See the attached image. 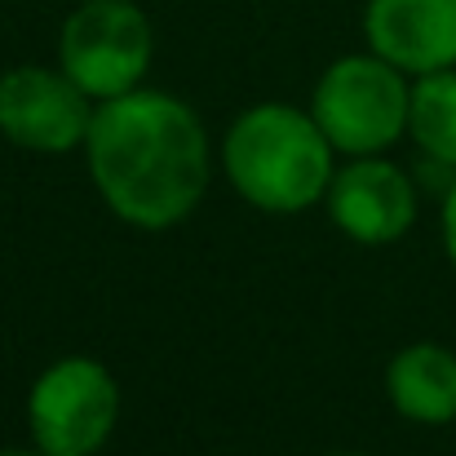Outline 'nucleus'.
Returning a JSON list of instances; mask_svg holds the SVG:
<instances>
[{
	"instance_id": "nucleus-1",
	"label": "nucleus",
	"mask_w": 456,
	"mask_h": 456,
	"mask_svg": "<svg viewBox=\"0 0 456 456\" xmlns=\"http://www.w3.org/2000/svg\"><path fill=\"white\" fill-rule=\"evenodd\" d=\"M85 155L107 208L142 231L177 226L208 191V134L173 94L134 89L98 102Z\"/></svg>"
},
{
	"instance_id": "nucleus-2",
	"label": "nucleus",
	"mask_w": 456,
	"mask_h": 456,
	"mask_svg": "<svg viewBox=\"0 0 456 456\" xmlns=\"http://www.w3.org/2000/svg\"><path fill=\"white\" fill-rule=\"evenodd\" d=\"M222 164L231 186L266 213H305L328 195L332 142L310 111L262 102L244 111L222 142Z\"/></svg>"
},
{
	"instance_id": "nucleus-3",
	"label": "nucleus",
	"mask_w": 456,
	"mask_h": 456,
	"mask_svg": "<svg viewBox=\"0 0 456 456\" xmlns=\"http://www.w3.org/2000/svg\"><path fill=\"white\" fill-rule=\"evenodd\" d=\"M408 98L403 71L377 53L337 58L314 85L310 116L332 142V151L377 155L408 134Z\"/></svg>"
},
{
	"instance_id": "nucleus-4",
	"label": "nucleus",
	"mask_w": 456,
	"mask_h": 456,
	"mask_svg": "<svg viewBox=\"0 0 456 456\" xmlns=\"http://www.w3.org/2000/svg\"><path fill=\"white\" fill-rule=\"evenodd\" d=\"M151 49V22L134 0H85L67 13L58 36L62 71L94 102H111L120 94L142 89Z\"/></svg>"
},
{
	"instance_id": "nucleus-5",
	"label": "nucleus",
	"mask_w": 456,
	"mask_h": 456,
	"mask_svg": "<svg viewBox=\"0 0 456 456\" xmlns=\"http://www.w3.org/2000/svg\"><path fill=\"white\" fill-rule=\"evenodd\" d=\"M120 421V386L98 359H58L27 399V426L45 456H94Z\"/></svg>"
},
{
	"instance_id": "nucleus-6",
	"label": "nucleus",
	"mask_w": 456,
	"mask_h": 456,
	"mask_svg": "<svg viewBox=\"0 0 456 456\" xmlns=\"http://www.w3.org/2000/svg\"><path fill=\"white\" fill-rule=\"evenodd\" d=\"M94 98L58 67H13L0 76V134L27 151L62 155L85 142Z\"/></svg>"
},
{
	"instance_id": "nucleus-7",
	"label": "nucleus",
	"mask_w": 456,
	"mask_h": 456,
	"mask_svg": "<svg viewBox=\"0 0 456 456\" xmlns=\"http://www.w3.org/2000/svg\"><path fill=\"white\" fill-rule=\"evenodd\" d=\"M328 213L354 244H395L417 222V191L408 173L381 155H354L328 182Z\"/></svg>"
},
{
	"instance_id": "nucleus-8",
	"label": "nucleus",
	"mask_w": 456,
	"mask_h": 456,
	"mask_svg": "<svg viewBox=\"0 0 456 456\" xmlns=\"http://www.w3.org/2000/svg\"><path fill=\"white\" fill-rule=\"evenodd\" d=\"M363 36L403 76L456 67V0H368Z\"/></svg>"
},
{
	"instance_id": "nucleus-9",
	"label": "nucleus",
	"mask_w": 456,
	"mask_h": 456,
	"mask_svg": "<svg viewBox=\"0 0 456 456\" xmlns=\"http://www.w3.org/2000/svg\"><path fill=\"white\" fill-rule=\"evenodd\" d=\"M386 395L395 412L417 426L456 421V354L439 341L403 346L386 368Z\"/></svg>"
},
{
	"instance_id": "nucleus-10",
	"label": "nucleus",
	"mask_w": 456,
	"mask_h": 456,
	"mask_svg": "<svg viewBox=\"0 0 456 456\" xmlns=\"http://www.w3.org/2000/svg\"><path fill=\"white\" fill-rule=\"evenodd\" d=\"M408 134L435 164L456 168V67L417 76L408 98Z\"/></svg>"
},
{
	"instance_id": "nucleus-11",
	"label": "nucleus",
	"mask_w": 456,
	"mask_h": 456,
	"mask_svg": "<svg viewBox=\"0 0 456 456\" xmlns=\"http://www.w3.org/2000/svg\"><path fill=\"white\" fill-rule=\"evenodd\" d=\"M444 248L456 266V182L448 186V200H444Z\"/></svg>"
},
{
	"instance_id": "nucleus-12",
	"label": "nucleus",
	"mask_w": 456,
	"mask_h": 456,
	"mask_svg": "<svg viewBox=\"0 0 456 456\" xmlns=\"http://www.w3.org/2000/svg\"><path fill=\"white\" fill-rule=\"evenodd\" d=\"M0 456H45V452H40V448H36V452H0Z\"/></svg>"
}]
</instances>
